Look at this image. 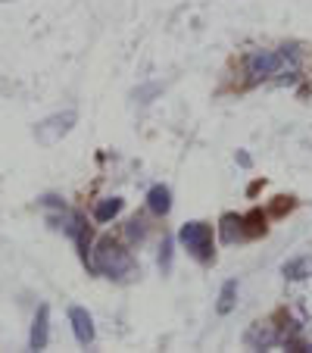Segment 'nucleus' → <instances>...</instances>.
I'll return each instance as SVG.
<instances>
[{
	"mask_svg": "<svg viewBox=\"0 0 312 353\" xmlns=\"http://www.w3.org/2000/svg\"><path fill=\"white\" fill-rule=\"evenodd\" d=\"M287 69V57L275 54V50H253L247 57V75L250 79H269V75H278Z\"/></svg>",
	"mask_w": 312,
	"mask_h": 353,
	"instance_id": "7ed1b4c3",
	"label": "nucleus"
},
{
	"mask_svg": "<svg viewBox=\"0 0 312 353\" xmlns=\"http://www.w3.org/2000/svg\"><path fill=\"white\" fill-rule=\"evenodd\" d=\"M178 241L185 244V250L197 263H213L216 260V244H213V228L206 222H185L178 232Z\"/></svg>",
	"mask_w": 312,
	"mask_h": 353,
	"instance_id": "f03ea898",
	"label": "nucleus"
},
{
	"mask_svg": "<svg viewBox=\"0 0 312 353\" xmlns=\"http://www.w3.org/2000/svg\"><path fill=\"white\" fill-rule=\"evenodd\" d=\"M147 207H150V213L166 216L172 210V191L166 185H153L150 194H147Z\"/></svg>",
	"mask_w": 312,
	"mask_h": 353,
	"instance_id": "1a4fd4ad",
	"label": "nucleus"
},
{
	"mask_svg": "<svg viewBox=\"0 0 312 353\" xmlns=\"http://www.w3.org/2000/svg\"><path fill=\"white\" fill-rule=\"evenodd\" d=\"M91 266L100 275H110V279H122L125 272H132V256L128 250L113 238H100L91 250Z\"/></svg>",
	"mask_w": 312,
	"mask_h": 353,
	"instance_id": "f257e3e1",
	"label": "nucleus"
},
{
	"mask_svg": "<svg viewBox=\"0 0 312 353\" xmlns=\"http://www.w3.org/2000/svg\"><path fill=\"white\" fill-rule=\"evenodd\" d=\"M234 300H238V281H225V285H222V294H219V307H216V310H219V313L222 316H228V313H231V310H234Z\"/></svg>",
	"mask_w": 312,
	"mask_h": 353,
	"instance_id": "f8f14e48",
	"label": "nucleus"
},
{
	"mask_svg": "<svg viewBox=\"0 0 312 353\" xmlns=\"http://www.w3.org/2000/svg\"><path fill=\"white\" fill-rule=\"evenodd\" d=\"M60 222H63L60 228L69 234V238L75 241V244L81 247V256L87 260V238H91V232H87V225H85V219H81V213H72V210H63Z\"/></svg>",
	"mask_w": 312,
	"mask_h": 353,
	"instance_id": "39448f33",
	"label": "nucleus"
},
{
	"mask_svg": "<svg viewBox=\"0 0 312 353\" xmlns=\"http://www.w3.org/2000/svg\"><path fill=\"white\" fill-rule=\"evenodd\" d=\"M284 279L291 281H303V279H312V256H297V260H287L281 266Z\"/></svg>",
	"mask_w": 312,
	"mask_h": 353,
	"instance_id": "9d476101",
	"label": "nucleus"
},
{
	"mask_svg": "<svg viewBox=\"0 0 312 353\" xmlns=\"http://www.w3.org/2000/svg\"><path fill=\"white\" fill-rule=\"evenodd\" d=\"M275 341H278V332H275L272 322H253L244 334V344L253 347V350H266V347H272Z\"/></svg>",
	"mask_w": 312,
	"mask_h": 353,
	"instance_id": "423d86ee",
	"label": "nucleus"
},
{
	"mask_svg": "<svg viewBox=\"0 0 312 353\" xmlns=\"http://www.w3.org/2000/svg\"><path fill=\"white\" fill-rule=\"evenodd\" d=\"M122 207H125V200H122V197L100 200L97 210H94V219H97V222H110V219H116V216L122 213Z\"/></svg>",
	"mask_w": 312,
	"mask_h": 353,
	"instance_id": "9b49d317",
	"label": "nucleus"
},
{
	"mask_svg": "<svg viewBox=\"0 0 312 353\" xmlns=\"http://www.w3.org/2000/svg\"><path fill=\"white\" fill-rule=\"evenodd\" d=\"M69 322H72V332H75V341L79 344H91L94 341V319L85 307H72L69 310Z\"/></svg>",
	"mask_w": 312,
	"mask_h": 353,
	"instance_id": "0eeeda50",
	"label": "nucleus"
},
{
	"mask_svg": "<svg viewBox=\"0 0 312 353\" xmlns=\"http://www.w3.org/2000/svg\"><path fill=\"white\" fill-rule=\"evenodd\" d=\"M75 122H79V113H75V110H66V113H56V116H50V119H44L38 128H34V134H38L41 144H56L63 134L72 132Z\"/></svg>",
	"mask_w": 312,
	"mask_h": 353,
	"instance_id": "20e7f679",
	"label": "nucleus"
},
{
	"mask_svg": "<svg viewBox=\"0 0 312 353\" xmlns=\"http://www.w3.org/2000/svg\"><path fill=\"white\" fill-rule=\"evenodd\" d=\"M128 234H132V238H144V228H141V222L134 219L132 225H128Z\"/></svg>",
	"mask_w": 312,
	"mask_h": 353,
	"instance_id": "4468645a",
	"label": "nucleus"
},
{
	"mask_svg": "<svg viewBox=\"0 0 312 353\" xmlns=\"http://www.w3.org/2000/svg\"><path fill=\"white\" fill-rule=\"evenodd\" d=\"M160 269L169 272L172 269V238H163V247H160Z\"/></svg>",
	"mask_w": 312,
	"mask_h": 353,
	"instance_id": "ddd939ff",
	"label": "nucleus"
},
{
	"mask_svg": "<svg viewBox=\"0 0 312 353\" xmlns=\"http://www.w3.org/2000/svg\"><path fill=\"white\" fill-rule=\"evenodd\" d=\"M47 332H50V307H38L32 322V338H28V347L32 350H44L47 347Z\"/></svg>",
	"mask_w": 312,
	"mask_h": 353,
	"instance_id": "6e6552de",
	"label": "nucleus"
}]
</instances>
